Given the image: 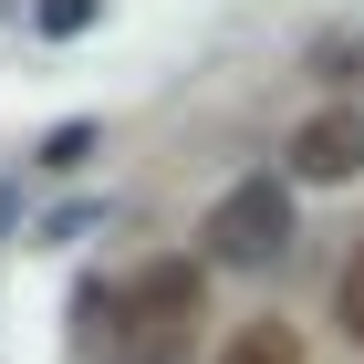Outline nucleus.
Returning <instances> with one entry per match:
<instances>
[{
    "label": "nucleus",
    "mask_w": 364,
    "mask_h": 364,
    "mask_svg": "<svg viewBox=\"0 0 364 364\" xmlns=\"http://www.w3.org/2000/svg\"><path fill=\"white\" fill-rule=\"evenodd\" d=\"M281 250H291V177H240L198 219V260H219V271H271Z\"/></svg>",
    "instance_id": "obj_1"
},
{
    "label": "nucleus",
    "mask_w": 364,
    "mask_h": 364,
    "mask_svg": "<svg viewBox=\"0 0 364 364\" xmlns=\"http://www.w3.org/2000/svg\"><path fill=\"white\" fill-rule=\"evenodd\" d=\"M219 364H302V333H291V323H240Z\"/></svg>",
    "instance_id": "obj_4"
},
{
    "label": "nucleus",
    "mask_w": 364,
    "mask_h": 364,
    "mask_svg": "<svg viewBox=\"0 0 364 364\" xmlns=\"http://www.w3.org/2000/svg\"><path fill=\"white\" fill-rule=\"evenodd\" d=\"M136 312H156V333H188V323H198V260L146 271V281H136Z\"/></svg>",
    "instance_id": "obj_3"
},
{
    "label": "nucleus",
    "mask_w": 364,
    "mask_h": 364,
    "mask_svg": "<svg viewBox=\"0 0 364 364\" xmlns=\"http://www.w3.org/2000/svg\"><path fill=\"white\" fill-rule=\"evenodd\" d=\"M281 167L302 177V188H343V177H364V114H343V105L302 114L291 146H281Z\"/></svg>",
    "instance_id": "obj_2"
},
{
    "label": "nucleus",
    "mask_w": 364,
    "mask_h": 364,
    "mask_svg": "<svg viewBox=\"0 0 364 364\" xmlns=\"http://www.w3.org/2000/svg\"><path fill=\"white\" fill-rule=\"evenodd\" d=\"M333 323H343V333H354V343H364V250H354V260H343V291H333Z\"/></svg>",
    "instance_id": "obj_5"
}]
</instances>
